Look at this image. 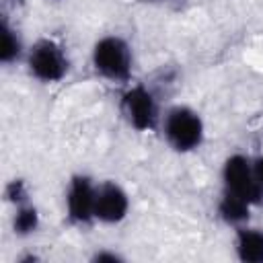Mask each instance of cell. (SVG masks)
Wrapping results in <instances>:
<instances>
[{"label": "cell", "instance_id": "obj_1", "mask_svg": "<svg viewBox=\"0 0 263 263\" xmlns=\"http://www.w3.org/2000/svg\"><path fill=\"white\" fill-rule=\"evenodd\" d=\"M164 142L179 154L199 150L205 138V125L201 115L189 105H173L162 113L160 127Z\"/></svg>", "mask_w": 263, "mask_h": 263}, {"label": "cell", "instance_id": "obj_2", "mask_svg": "<svg viewBox=\"0 0 263 263\" xmlns=\"http://www.w3.org/2000/svg\"><path fill=\"white\" fill-rule=\"evenodd\" d=\"M90 64L95 72L117 84H129L134 74V51L121 35H103L90 49Z\"/></svg>", "mask_w": 263, "mask_h": 263}, {"label": "cell", "instance_id": "obj_3", "mask_svg": "<svg viewBox=\"0 0 263 263\" xmlns=\"http://www.w3.org/2000/svg\"><path fill=\"white\" fill-rule=\"evenodd\" d=\"M25 66L27 72L43 82V84H55L62 82L70 72V58L64 45L51 37H39L25 53Z\"/></svg>", "mask_w": 263, "mask_h": 263}, {"label": "cell", "instance_id": "obj_4", "mask_svg": "<svg viewBox=\"0 0 263 263\" xmlns=\"http://www.w3.org/2000/svg\"><path fill=\"white\" fill-rule=\"evenodd\" d=\"M119 111L127 125L136 132L146 134L160 127V103L146 84H127L119 99Z\"/></svg>", "mask_w": 263, "mask_h": 263}, {"label": "cell", "instance_id": "obj_5", "mask_svg": "<svg viewBox=\"0 0 263 263\" xmlns=\"http://www.w3.org/2000/svg\"><path fill=\"white\" fill-rule=\"evenodd\" d=\"M220 179H222V189L230 191L234 195L245 197L247 201H251L253 205L263 203V191L255 179V171H253V158L247 154H230L220 171Z\"/></svg>", "mask_w": 263, "mask_h": 263}, {"label": "cell", "instance_id": "obj_6", "mask_svg": "<svg viewBox=\"0 0 263 263\" xmlns=\"http://www.w3.org/2000/svg\"><path fill=\"white\" fill-rule=\"evenodd\" d=\"M97 181L86 173H74L68 179L64 193L66 218L74 226H88L95 222Z\"/></svg>", "mask_w": 263, "mask_h": 263}, {"label": "cell", "instance_id": "obj_7", "mask_svg": "<svg viewBox=\"0 0 263 263\" xmlns=\"http://www.w3.org/2000/svg\"><path fill=\"white\" fill-rule=\"evenodd\" d=\"M129 214V195L117 181L97 183L95 195V222L119 224Z\"/></svg>", "mask_w": 263, "mask_h": 263}, {"label": "cell", "instance_id": "obj_8", "mask_svg": "<svg viewBox=\"0 0 263 263\" xmlns=\"http://www.w3.org/2000/svg\"><path fill=\"white\" fill-rule=\"evenodd\" d=\"M234 253L242 263H263V228L249 224L234 228Z\"/></svg>", "mask_w": 263, "mask_h": 263}, {"label": "cell", "instance_id": "obj_9", "mask_svg": "<svg viewBox=\"0 0 263 263\" xmlns=\"http://www.w3.org/2000/svg\"><path fill=\"white\" fill-rule=\"evenodd\" d=\"M251 208H253L251 201H247L245 197L234 195V193H230V191H224V189H222V195H220L218 205H216L218 218H220L224 224L232 226V228H238V226H242V224H249Z\"/></svg>", "mask_w": 263, "mask_h": 263}, {"label": "cell", "instance_id": "obj_10", "mask_svg": "<svg viewBox=\"0 0 263 263\" xmlns=\"http://www.w3.org/2000/svg\"><path fill=\"white\" fill-rule=\"evenodd\" d=\"M27 53L23 39L16 31L14 25H10L8 16H2V25H0V62L4 66H12L14 62L23 60Z\"/></svg>", "mask_w": 263, "mask_h": 263}, {"label": "cell", "instance_id": "obj_11", "mask_svg": "<svg viewBox=\"0 0 263 263\" xmlns=\"http://www.w3.org/2000/svg\"><path fill=\"white\" fill-rule=\"evenodd\" d=\"M41 224V218H39V210L29 201L25 203H18L14 205V214H12V232L16 236H31L37 232Z\"/></svg>", "mask_w": 263, "mask_h": 263}, {"label": "cell", "instance_id": "obj_12", "mask_svg": "<svg viewBox=\"0 0 263 263\" xmlns=\"http://www.w3.org/2000/svg\"><path fill=\"white\" fill-rule=\"evenodd\" d=\"M4 195H6V201H10L12 205H18V203H25L29 201V187L23 179H12L6 187H4Z\"/></svg>", "mask_w": 263, "mask_h": 263}, {"label": "cell", "instance_id": "obj_13", "mask_svg": "<svg viewBox=\"0 0 263 263\" xmlns=\"http://www.w3.org/2000/svg\"><path fill=\"white\" fill-rule=\"evenodd\" d=\"M90 261H95V263H121L123 257H121L119 253H115V251L101 249V251H97V253L90 257Z\"/></svg>", "mask_w": 263, "mask_h": 263}, {"label": "cell", "instance_id": "obj_14", "mask_svg": "<svg viewBox=\"0 0 263 263\" xmlns=\"http://www.w3.org/2000/svg\"><path fill=\"white\" fill-rule=\"evenodd\" d=\"M253 171H255V179H257V183L263 191V154L253 158Z\"/></svg>", "mask_w": 263, "mask_h": 263}, {"label": "cell", "instance_id": "obj_15", "mask_svg": "<svg viewBox=\"0 0 263 263\" xmlns=\"http://www.w3.org/2000/svg\"><path fill=\"white\" fill-rule=\"evenodd\" d=\"M150 2H166V0H150Z\"/></svg>", "mask_w": 263, "mask_h": 263}]
</instances>
